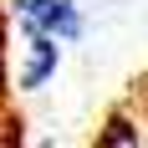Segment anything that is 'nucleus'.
<instances>
[{"mask_svg":"<svg viewBox=\"0 0 148 148\" xmlns=\"http://www.w3.org/2000/svg\"><path fill=\"white\" fill-rule=\"evenodd\" d=\"M15 21H21V31H46L56 41H77L82 36L77 0H15Z\"/></svg>","mask_w":148,"mask_h":148,"instance_id":"obj_1","label":"nucleus"},{"mask_svg":"<svg viewBox=\"0 0 148 148\" xmlns=\"http://www.w3.org/2000/svg\"><path fill=\"white\" fill-rule=\"evenodd\" d=\"M56 66H61V41L56 36H46V31H26V61H21V92H36V87H46L51 77H56Z\"/></svg>","mask_w":148,"mask_h":148,"instance_id":"obj_2","label":"nucleus"},{"mask_svg":"<svg viewBox=\"0 0 148 148\" xmlns=\"http://www.w3.org/2000/svg\"><path fill=\"white\" fill-rule=\"evenodd\" d=\"M97 138H102V143H123V148H133V143H148L143 112H128V107H118V112L107 118V128H102Z\"/></svg>","mask_w":148,"mask_h":148,"instance_id":"obj_3","label":"nucleus"},{"mask_svg":"<svg viewBox=\"0 0 148 148\" xmlns=\"http://www.w3.org/2000/svg\"><path fill=\"white\" fill-rule=\"evenodd\" d=\"M143 128H148V102H143Z\"/></svg>","mask_w":148,"mask_h":148,"instance_id":"obj_4","label":"nucleus"}]
</instances>
